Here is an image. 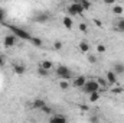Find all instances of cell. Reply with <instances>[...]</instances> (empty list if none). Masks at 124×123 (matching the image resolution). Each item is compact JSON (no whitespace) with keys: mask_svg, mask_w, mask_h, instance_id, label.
<instances>
[{"mask_svg":"<svg viewBox=\"0 0 124 123\" xmlns=\"http://www.w3.org/2000/svg\"><path fill=\"white\" fill-rule=\"evenodd\" d=\"M13 71H15V74H19V75H22V74H25V71H26V67H25V65H22V64H15V67H13Z\"/></svg>","mask_w":124,"mask_h":123,"instance_id":"8fae6325","label":"cell"},{"mask_svg":"<svg viewBox=\"0 0 124 123\" xmlns=\"http://www.w3.org/2000/svg\"><path fill=\"white\" fill-rule=\"evenodd\" d=\"M6 28H9L12 33L16 36V38H20V39H25V41H31L32 39V35L29 33L28 31H25V29H22V28H17V26H15V25H7V23H3Z\"/></svg>","mask_w":124,"mask_h":123,"instance_id":"6da1fadb","label":"cell"},{"mask_svg":"<svg viewBox=\"0 0 124 123\" xmlns=\"http://www.w3.org/2000/svg\"><path fill=\"white\" fill-rule=\"evenodd\" d=\"M78 3L81 4L82 10H88V9L91 7V3H90V1H87V0H81V1H78Z\"/></svg>","mask_w":124,"mask_h":123,"instance_id":"ac0fdd59","label":"cell"},{"mask_svg":"<svg viewBox=\"0 0 124 123\" xmlns=\"http://www.w3.org/2000/svg\"><path fill=\"white\" fill-rule=\"evenodd\" d=\"M39 67H42V68H45L46 71H49V70H52V68H54V64H52L51 61H42Z\"/></svg>","mask_w":124,"mask_h":123,"instance_id":"9a60e30c","label":"cell"},{"mask_svg":"<svg viewBox=\"0 0 124 123\" xmlns=\"http://www.w3.org/2000/svg\"><path fill=\"white\" fill-rule=\"evenodd\" d=\"M85 81H87L85 77H84V75H79V77H75V78H74L72 86H74V87H81V88H82V87L85 86Z\"/></svg>","mask_w":124,"mask_h":123,"instance_id":"52a82bcc","label":"cell"},{"mask_svg":"<svg viewBox=\"0 0 124 123\" xmlns=\"http://www.w3.org/2000/svg\"><path fill=\"white\" fill-rule=\"evenodd\" d=\"M105 80H107L108 84H116L117 83V74L114 71H108L107 75H105Z\"/></svg>","mask_w":124,"mask_h":123,"instance_id":"ba28073f","label":"cell"},{"mask_svg":"<svg viewBox=\"0 0 124 123\" xmlns=\"http://www.w3.org/2000/svg\"><path fill=\"white\" fill-rule=\"evenodd\" d=\"M79 51L84 52V54L88 52V51H90V44L85 42V41H81V42H79Z\"/></svg>","mask_w":124,"mask_h":123,"instance_id":"5bb4252c","label":"cell"},{"mask_svg":"<svg viewBox=\"0 0 124 123\" xmlns=\"http://www.w3.org/2000/svg\"><path fill=\"white\" fill-rule=\"evenodd\" d=\"M98 100H100V93H91L90 94V101L91 103H95Z\"/></svg>","mask_w":124,"mask_h":123,"instance_id":"44dd1931","label":"cell"},{"mask_svg":"<svg viewBox=\"0 0 124 123\" xmlns=\"http://www.w3.org/2000/svg\"><path fill=\"white\" fill-rule=\"evenodd\" d=\"M79 31L81 32H87L88 31V26H87L85 23H79Z\"/></svg>","mask_w":124,"mask_h":123,"instance_id":"4316f807","label":"cell"},{"mask_svg":"<svg viewBox=\"0 0 124 123\" xmlns=\"http://www.w3.org/2000/svg\"><path fill=\"white\" fill-rule=\"evenodd\" d=\"M49 19H51V16H49L48 13H45V12H39V13L35 16V20L39 22V23H46Z\"/></svg>","mask_w":124,"mask_h":123,"instance_id":"8992f818","label":"cell"},{"mask_svg":"<svg viewBox=\"0 0 124 123\" xmlns=\"http://www.w3.org/2000/svg\"><path fill=\"white\" fill-rule=\"evenodd\" d=\"M95 81L98 83V86H100V87H104V88H107V87H108V83H107V80H105V78H102V77H98Z\"/></svg>","mask_w":124,"mask_h":123,"instance_id":"2e32d148","label":"cell"},{"mask_svg":"<svg viewBox=\"0 0 124 123\" xmlns=\"http://www.w3.org/2000/svg\"><path fill=\"white\" fill-rule=\"evenodd\" d=\"M105 3H107V4H113L114 1H113V0H105Z\"/></svg>","mask_w":124,"mask_h":123,"instance_id":"d6a6232c","label":"cell"},{"mask_svg":"<svg viewBox=\"0 0 124 123\" xmlns=\"http://www.w3.org/2000/svg\"><path fill=\"white\" fill-rule=\"evenodd\" d=\"M62 25H63L66 29H72V26H74V20H72L69 16H65V18H62Z\"/></svg>","mask_w":124,"mask_h":123,"instance_id":"30bf717a","label":"cell"},{"mask_svg":"<svg viewBox=\"0 0 124 123\" xmlns=\"http://www.w3.org/2000/svg\"><path fill=\"white\" fill-rule=\"evenodd\" d=\"M31 42L33 44V45H36V46H42V45H43V42H42V39H40V38H35V36H32Z\"/></svg>","mask_w":124,"mask_h":123,"instance_id":"d6986e66","label":"cell"},{"mask_svg":"<svg viewBox=\"0 0 124 123\" xmlns=\"http://www.w3.org/2000/svg\"><path fill=\"white\" fill-rule=\"evenodd\" d=\"M59 87H61L62 90H66V88L69 87V84H68V81H63V80H62L61 83H59Z\"/></svg>","mask_w":124,"mask_h":123,"instance_id":"cb8c5ba5","label":"cell"},{"mask_svg":"<svg viewBox=\"0 0 124 123\" xmlns=\"http://www.w3.org/2000/svg\"><path fill=\"white\" fill-rule=\"evenodd\" d=\"M16 36L15 35H7L6 38H4V41H3V44H4V46L6 48H12V46H15L16 45Z\"/></svg>","mask_w":124,"mask_h":123,"instance_id":"5b68a950","label":"cell"},{"mask_svg":"<svg viewBox=\"0 0 124 123\" xmlns=\"http://www.w3.org/2000/svg\"><path fill=\"white\" fill-rule=\"evenodd\" d=\"M56 75L61 77L62 80H71V78H72L71 70H69L68 67H65V65H61V67L56 68Z\"/></svg>","mask_w":124,"mask_h":123,"instance_id":"3957f363","label":"cell"},{"mask_svg":"<svg viewBox=\"0 0 124 123\" xmlns=\"http://www.w3.org/2000/svg\"><path fill=\"white\" fill-rule=\"evenodd\" d=\"M40 110H42V112H43L45 114H51V113H52V109H51L49 106H45V107H42Z\"/></svg>","mask_w":124,"mask_h":123,"instance_id":"603a6c76","label":"cell"},{"mask_svg":"<svg viewBox=\"0 0 124 123\" xmlns=\"http://www.w3.org/2000/svg\"><path fill=\"white\" fill-rule=\"evenodd\" d=\"M49 123H68V122H66V117L63 114H55L54 117L49 119Z\"/></svg>","mask_w":124,"mask_h":123,"instance_id":"9c48e42d","label":"cell"},{"mask_svg":"<svg viewBox=\"0 0 124 123\" xmlns=\"http://www.w3.org/2000/svg\"><path fill=\"white\" fill-rule=\"evenodd\" d=\"M100 86H98V83L95 81V80H87L85 81V86L82 87V90H84V93L85 94H91V93H100Z\"/></svg>","mask_w":124,"mask_h":123,"instance_id":"7a4b0ae2","label":"cell"},{"mask_svg":"<svg viewBox=\"0 0 124 123\" xmlns=\"http://www.w3.org/2000/svg\"><path fill=\"white\" fill-rule=\"evenodd\" d=\"M123 91V88H114L113 90V93H116V94H118V93H121Z\"/></svg>","mask_w":124,"mask_h":123,"instance_id":"1f68e13d","label":"cell"},{"mask_svg":"<svg viewBox=\"0 0 124 123\" xmlns=\"http://www.w3.org/2000/svg\"><path fill=\"white\" fill-rule=\"evenodd\" d=\"M97 51H98L100 54H102V52H105V45H102V44H100V45H97Z\"/></svg>","mask_w":124,"mask_h":123,"instance_id":"d4e9b609","label":"cell"},{"mask_svg":"<svg viewBox=\"0 0 124 123\" xmlns=\"http://www.w3.org/2000/svg\"><path fill=\"white\" fill-rule=\"evenodd\" d=\"M113 71H114L116 74H124V64H120V62L114 64V68H113Z\"/></svg>","mask_w":124,"mask_h":123,"instance_id":"4fadbf2b","label":"cell"},{"mask_svg":"<svg viewBox=\"0 0 124 123\" xmlns=\"http://www.w3.org/2000/svg\"><path fill=\"white\" fill-rule=\"evenodd\" d=\"M46 106V103H45V100H42V98H36L35 101H33V109H42V107H45Z\"/></svg>","mask_w":124,"mask_h":123,"instance_id":"7c38bea8","label":"cell"},{"mask_svg":"<svg viewBox=\"0 0 124 123\" xmlns=\"http://www.w3.org/2000/svg\"><path fill=\"white\" fill-rule=\"evenodd\" d=\"M90 122H91V123H100V122H98V117H97V116H91Z\"/></svg>","mask_w":124,"mask_h":123,"instance_id":"f546056e","label":"cell"},{"mask_svg":"<svg viewBox=\"0 0 124 123\" xmlns=\"http://www.w3.org/2000/svg\"><path fill=\"white\" fill-rule=\"evenodd\" d=\"M123 6H120V4H117V6H114V7H113V13H114V15H121V13H123Z\"/></svg>","mask_w":124,"mask_h":123,"instance_id":"ffe728a7","label":"cell"},{"mask_svg":"<svg viewBox=\"0 0 124 123\" xmlns=\"http://www.w3.org/2000/svg\"><path fill=\"white\" fill-rule=\"evenodd\" d=\"M4 19H6V10L0 9V22H4Z\"/></svg>","mask_w":124,"mask_h":123,"instance_id":"484cf974","label":"cell"},{"mask_svg":"<svg viewBox=\"0 0 124 123\" xmlns=\"http://www.w3.org/2000/svg\"><path fill=\"white\" fill-rule=\"evenodd\" d=\"M84 10H82V7H81V4L79 3H72L69 7H68V15H71V16H77V15H81Z\"/></svg>","mask_w":124,"mask_h":123,"instance_id":"277c9868","label":"cell"},{"mask_svg":"<svg viewBox=\"0 0 124 123\" xmlns=\"http://www.w3.org/2000/svg\"><path fill=\"white\" fill-rule=\"evenodd\" d=\"M54 48H55V49H61L62 48V42L61 41H56V42L54 44Z\"/></svg>","mask_w":124,"mask_h":123,"instance_id":"83f0119b","label":"cell"},{"mask_svg":"<svg viewBox=\"0 0 124 123\" xmlns=\"http://www.w3.org/2000/svg\"><path fill=\"white\" fill-rule=\"evenodd\" d=\"M88 61L91 62V64H95L97 62V57L95 55H88Z\"/></svg>","mask_w":124,"mask_h":123,"instance_id":"f1b7e54d","label":"cell"},{"mask_svg":"<svg viewBox=\"0 0 124 123\" xmlns=\"http://www.w3.org/2000/svg\"><path fill=\"white\" fill-rule=\"evenodd\" d=\"M116 29L118 32H124V19H118L116 22Z\"/></svg>","mask_w":124,"mask_h":123,"instance_id":"e0dca14e","label":"cell"},{"mask_svg":"<svg viewBox=\"0 0 124 123\" xmlns=\"http://www.w3.org/2000/svg\"><path fill=\"white\" fill-rule=\"evenodd\" d=\"M38 74H39L40 77H48V75H49V71H46L45 68L39 67V68H38Z\"/></svg>","mask_w":124,"mask_h":123,"instance_id":"7402d4cb","label":"cell"},{"mask_svg":"<svg viewBox=\"0 0 124 123\" xmlns=\"http://www.w3.org/2000/svg\"><path fill=\"white\" fill-rule=\"evenodd\" d=\"M3 65H4V57L0 55V67H3Z\"/></svg>","mask_w":124,"mask_h":123,"instance_id":"4dcf8cb0","label":"cell"}]
</instances>
